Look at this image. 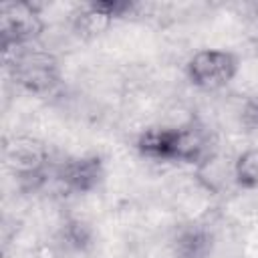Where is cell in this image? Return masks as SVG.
<instances>
[{
  "instance_id": "cell-1",
  "label": "cell",
  "mask_w": 258,
  "mask_h": 258,
  "mask_svg": "<svg viewBox=\"0 0 258 258\" xmlns=\"http://www.w3.org/2000/svg\"><path fill=\"white\" fill-rule=\"evenodd\" d=\"M4 161L20 191L34 194L52 175V157L44 141L32 135H14L4 145Z\"/></svg>"
},
{
  "instance_id": "cell-2",
  "label": "cell",
  "mask_w": 258,
  "mask_h": 258,
  "mask_svg": "<svg viewBox=\"0 0 258 258\" xmlns=\"http://www.w3.org/2000/svg\"><path fill=\"white\" fill-rule=\"evenodd\" d=\"M2 58L10 79L28 93L44 95L60 83L58 58L52 52L38 48L36 44L4 50Z\"/></svg>"
},
{
  "instance_id": "cell-3",
  "label": "cell",
  "mask_w": 258,
  "mask_h": 258,
  "mask_svg": "<svg viewBox=\"0 0 258 258\" xmlns=\"http://www.w3.org/2000/svg\"><path fill=\"white\" fill-rule=\"evenodd\" d=\"M46 24L36 4L6 2L0 6V46L2 52L36 44Z\"/></svg>"
},
{
  "instance_id": "cell-4",
  "label": "cell",
  "mask_w": 258,
  "mask_h": 258,
  "mask_svg": "<svg viewBox=\"0 0 258 258\" xmlns=\"http://www.w3.org/2000/svg\"><path fill=\"white\" fill-rule=\"evenodd\" d=\"M240 60L234 52L222 48H202L185 64L187 81L202 91H220L238 75Z\"/></svg>"
},
{
  "instance_id": "cell-5",
  "label": "cell",
  "mask_w": 258,
  "mask_h": 258,
  "mask_svg": "<svg viewBox=\"0 0 258 258\" xmlns=\"http://www.w3.org/2000/svg\"><path fill=\"white\" fill-rule=\"evenodd\" d=\"M135 8L129 0H93L81 4L71 14V28L81 40H95L109 30V26L127 16Z\"/></svg>"
},
{
  "instance_id": "cell-6",
  "label": "cell",
  "mask_w": 258,
  "mask_h": 258,
  "mask_svg": "<svg viewBox=\"0 0 258 258\" xmlns=\"http://www.w3.org/2000/svg\"><path fill=\"white\" fill-rule=\"evenodd\" d=\"M52 177L73 194H91L105 179V161L97 153L69 155L52 165Z\"/></svg>"
},
{
  "instance_id": "cell-7",
  "label": "cell",
  "mask_w": 258,
  "mask_h": 258,
  "mask_svg": "<svg viewBox=\"0 0 258 258\" xmlns=\"http://www.w3.org/2000/svg\"><path fill=\"white\" fill-rule=\"evenodd\" d=\"M135 149L141 157L153 161H173L177 151V125H153L143 129L135 139Z\"/></svg>"
},
{
  "instance_id": "cell-8",
  "label": "cell",
  "mask_w": 258,
  "mask_h": 258,
  "mask_svg": "<svg viewBox=\"0 0 258 258\" xmlns=\"http://www.w3.org/2000/svg\"><path fill=\"white\" fill-rule=\"evenodd\" d=\"M196 181L212 196L224 194L230 181H234V161H230L220 151H210L198 165H196ZM236 183V181H234Z\"/></svg>"
},
{
  "instance_id": "cell-9",
  "label": "cell",
  "mask_w": 258,
  "mask_h": 258,
  "mask_svg": "<svg viewBox=\"0 0 258 258\" xmlns=\"http://www.w3.org/2000/svg\"><path fill=\"white\" fill-rule=\"evenodd\" d=\"M210 151H212V147H210V133H208V129L200 121L189 119L187 123L177 125L175 163L198 165Z\"/></svg>"
},
{
  "instance_id": "cell-10",
  "label": "cell",
  "mask_w": 258,
  "mask_h": 258,
  "mask_svg": "<svg viewBox=\"0 0 258 258\" xmlns=\"http://www.w3.org/2000/svg\"><path fill=\"white\" fill-rule=\"evenodd\" d=\"M171 250L177 258H208L212 252V232L198 222L181 224L171 236Z\"/></svg>"
},
{
  "instance_id": "cell-11",
  "label": "cell",
  "mask_w": 258,
  "mask_h": 258,
  "mask_svg": "<svg viewBox=\"0 0 258 258\" xmlns=\"http://www.w3.org/2000/svg\"><path fill=\"white\" fill-rule=\"evenodd\" d=\"M56 238L62 244V248H67L69 252H89L95 242V232L87 220L77 216H67L58 228Z\"/></svg>"
},
{
  "instance_id": "cell-12",
  "label": "cell",
  "mask_w": 258,
  "mask_h": 258,
  "mask_svg": "<svg viewBox=\"0 0 258 258\" xmlns=\"http://www.w3.org/2000/svg\"><path fill=\"white\" fill-rule=\"evenodd\" d=\"M234 181L240 189H258V147L246 149L234 159Z\"/></svg>"
}]
</instances>
